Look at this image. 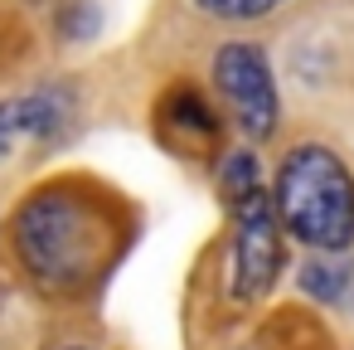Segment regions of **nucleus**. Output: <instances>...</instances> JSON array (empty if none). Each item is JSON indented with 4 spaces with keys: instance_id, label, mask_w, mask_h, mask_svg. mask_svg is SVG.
<instances>
[{
    "instance_id": "1",
    "label": "nucleus",
    "mask_w": 354,
    "mask_h": 350,
    "mask_svg": "<svg viewBox=\"0 0 354 350\" xmlns=\"http://www.w3.org/2000/svg\"><path fill=\"white\" fill-rule=\"evenodd\" d=\"M136 238V209L93 170H44L6 204L0 248L44 301L93 297Z\"/></svg>"
},
{
    "instance_id": "2",
    "label": "nucleus",
    "mask_w": 354,
    "mask_h": 350,
    "mask_svg": "<svg viewBox=\"0 0 354 350\" xmlns=\"http://www.w3.org/2000/svg\"><path fill=\"white\" fill-rule=\"evenodd\" d=\"M272 209L281 234L315 253H344L354 243V175L330 146H291L272 180Z\"/></svg>"
},
{
    "instance_id": "3",
    "label": "nucleus",
    "mask_w": 354,
    "mask_h": 350,
    "mask_svg": "<svg viewBox=\"0 0 354 350\" xmlns=\"http://www.w3.org/2000/svg\"><path fill=\"white\" fill-rule=\"evenodd\" d=\"M83 122V83L68 73H39L20 88H0V175L49 161L73 141Z\"/></svg>"
},
{
    "instance_id": "4",
    "label": "nucleus",
    "mask_w": 354,
    "mask_h": 350,
    "mask_svg": "<svg viewBox=\"0 0 354 350\" xmlns=\"http://www.w3.org/2000/svg\"><path fill=\"white\" fill-rule=\"evenodd\" d=\"M228 224H233V234H228V297L238 306H252L277 287L281 258H286L272 190L257 185V190L238 195L228 204Z\"/></svg>"
},
{
    "instance_id": "5",
    "label": "nucleus",
    "mask_w": 354,
    "mask_h": 350,
    "mask_svg": "<svg viewBox=\"0 0 354 350\" xmlns=\"http://www.w3.org/2000/svg\"><path fill=\"white\" fill-rule=\"evenodd\" d=\"M209 78H214V93H218L228 122L248 141L277 137L281 98H277V78H272V64H267L262 44H248V40L218 44L214 49V64H209Z\"/></svg>"
},
{
    "instance_id": "6",
    "label": "nucleus",
    "mask_w": 354,
    "mask_h": 350,
    "mask_svg": "<svg viewBox=\"0 0 354 350\" xmlns=\"http://www.w3.org/2000/svg\"><path fill=\"white\" fill-rule=\"evenodd\" d=\"M151 122H156L160 146H170L185 161H204L209 151H218V137H223V112L209 103L199 83H185V78L160 88Z\"/></svg>"
},
{
    "instance_id": "7",
    "label": "nucleus",
    "mask_w": 354,
    "mask_h": 350,
    "mask_svg": "<svg viewBox=\"0 0 354 350\" xmlns=\"http://www.w3.org/2000/svg\"><path fill=\"white\" fill-rule=\"evenodd\" d=\"M296 282H301V292H306V297H315L320 306H339V301L349 297L354 268H349L339 253H315V258H306V263H301Z\"/></svg>"
},
{
    "instance_id": "8",
    "label": "nucleus",
    "mask_w": 354,
    "mask_h": 350,
    "mask_svg": "<svg viewBox=\"0 0 354 350\" xmlns=\"http://www.w3.org/2000/svg\"><path fill=\"white\" fill-rule=\"evenodd\" d=\"M44 15H49V35H54L59 44H88V40H97V30H102L97 0H59V6H49Z\"/></svg>"
},
{
    "instance_id": "9",
    "label": "nucleus",
    "mask_w": 354,
    "mask_h": 350,
    "mask_svg": "<svg viewBox=\"0 0 354 350\" xmlns=\"http://www.w3.org/2000/svg\"><path fill=\"white\" fill-rule=\"evenodd\" d=\"M257 185H262V161H257V151H252V146L223 151V161H218V195H223V204H233L238 195H248V190H257Z\"/></svg>"
},
{
    "instance_id": "10",
    "label": "nucleus",
    "mask_w": 354,
    "mask_h": 350,
    "mask_svg": "<svg viewBox=\"0 0 354 350\" xmlns=\"http://www.w3.org/2000/svg\"><path fill=\"white\" fill-rule=\"evenodd\" d=\"M25 40H30V15H20L15 6L0 0V73L20 69V59H25V49H30Z\"/></svg>"
},
{
    "instance_id": "11",
    "label": "nucleus",
    "mask_w": 354,
    "mask_h": 350,
    "mask_svg": "<svg viewBox=\"0 0 354 350\" xmlns=\"http://www.w3.org/2000/svg\"><path fill=\"white\" fill-rule=\"evenodd\" d=\"M189 6L209 20H223V25H248V20H262L272 15L281 0H189Z\"/></svg>"
},
{
    "instance_id": "12",
    "label": "nucleus",
    "mask_w": 354,
    "mask_h": 350,
    "mask_svg": "<svg viewBox=\"0 0 354 350\" xmlns=\"http://www.w3.org/2000/svg\"><path fill=\"white\" fill-rule=\"evenodd\" d=\"M6 6H15L20 15H44L49 6H59V0H6Z\"/></svg>"
},
{
    "instance_id": "13",
    "label": "nucleus",
    "mask_w": 354,
    "mask_h": 350,
    "mask_svg": "<svg viewBox=\"0 0 354 350\" xmlns=\"http://www.w3.org/2000/svg\"><path fill=\"white\" fill-rule=\"evenodd\" d=\"M54 350H97V345H88V340H64V345H54Z\"/></svg>"
},
{
    "instance_id": "14",
    "label": "nucleus",
    "mask_w": 354,
    "mask_h": 350,
    "mask_svg": "<svg viewBox=\"0 0 354 350\" xmlns=\"http://www.w3.org/2000/svg\"><path fill=\"white\" fill-rule=\"evenodd\" d=\"M0 234H6V204H0Z\"/></svg>"
}]
</instances>
